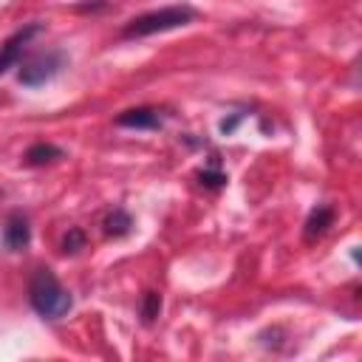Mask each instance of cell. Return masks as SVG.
<instances>
[{"label":"cell","instance_id":"5","mask_svg":"<svg viewBox=\"0 0 362 362\" xmlns=\"http://www.w3.org/2000/svg\"><path fill=\"white\" fill-rule=\"evenodd\" d=\"M31 240V226H28V218L23 212H11L3 223V243L6 249L11 252H23Z\"/></svg>","mask_w":362,"mask_h":362},{"label":"cell","instance_id":"3","mask_svg":"<svg viewBox=\"0 0 362 362\" xmlns=\"http://www.w3.org/2000/svg\"><path fill=\"white\" fill-rule=\"evenodd\" d=\"M62 68V54L59 51H48V54H40L34 59H28L23 68H20V82L28 85V88H37V85H45L51 76H57V71Z\"/></svg>","mask_w":362,"mask_h":362},{"label":"cell","instance_id":"11","mask_svg":"<svg viewBox=\"0 0 362 362\" xmlns=\"http://www.w3.org/2000/svg\"><path fill=\"white\" fill-rule=\"evenodd\" d=\"M82 246H85V232L82 229H68V235L62 240V252L65 255H76Z\"/></svg>","mask_w":362,"mask_h":362},{"label":"cell","instance_id":"10","mask_svg":"<svg viewBox=\"0 0 362 362\" xmlns=\"http://www.w3.org/2000/svg\"><path fill=\"white\" fill-rule=\"evenodd\" d=\"M158 308H161V297L156 291H147L144 300H141V317H144V322H153L158 317Z\"/></svg>","mask_w":362,"mask_h":362},{"label":"cell","instance_id":"1","mask_svg":"<svg viewBox=\"0 0 362 362\" xmlns=\"http://www.w3.org/2000/svg\"><path fill=\"white\" fill-rule=\"evenodd\" d=\"M28 300H31V308L45 320H59L74 305L71 291L62 288V283L48 269H37L34 272V277L28 283Z\"/></svg>","mask_w":362,"mask_h":362},{"label":"cell","instance_id":"2","mask_svg":"<svg viewBox=\"0 0 362 362\" xmlns=\"http://www.w3.org/2000/svg\"><path fill=\"white\" fill-rule=\"evenodd\" d=\"M192 17H195V11L189 6H164V8H156V11L133 17L122 28V37L124 40H141V37H150V34L173 31V28H181V25L192 23Z\"/></svg>","mask_w":362,"mask_h":362},{"label":"cell","instance_id":"7","mask_svg":"<svg viewBox=\"0 0 362 362\" xmlns=\"http://www.w3.org/2000/svg\"><path fill=\"white\" fill-rule=\"evenodd\" d=\"M62 156H65L62 147L48 144V141H37V144H31V147L25 150V164H31V167H42V164L59 161Z\"/></svg>","mask_w":362,"mask_h":362},{"label":"cell","instance_id":"6","mask_svg":"<svg viewBox=\"0 0 362 362\" xmlns=\"http://www.w3.org/2000/svg\"><path fill=\"white\" fill-rule=\"evenodd\" d=\"M116 124L119 127H136V130H153L161 124V116L153 107H130V110L116 116Z\"/></svg>","mask_w":362,"mask_h":362},{"label":"cell","instance_id":"8","mask_svg":"<svg viewBox=\"0 0 362 362\" xmlns=\"http://www.w3.org/2000/svg\"><path fill=\"white\" fill-rule=\"evenodd\" d=\"M331 221H334V209L325 206V204H320L317 209H311V215H308V221H305V238H308V240L320 238V235L331 226Z\"/></svg>","mask_w":362,"mask_h":362},{"label":"cell","instance_id":"12","mask_svg":"<svg viewBox=\"0 0 362 362\" xmlns=\"http://www.w3.org/2000/svg\"><path fill=\"white\" fill-rule=\"evenodd\" d=\"M198 178H201L204 187H223V184H226V175H223V173H209V170H204V173H198Z\"/></svg>","mask_w":362,"mask_h":362},{"label":"cell","instance_id":"13","mask_svg":"<svg viewBox=\"0 0 362 362\" xmlns=\"http://www.w3.org/2000/svg\"><path fill=\"white\" fill-rule=\"evenodd\" d=\"M238 122H240V116H232V119H229V122H226V119H223V122H221V133H232V130H235V124H238Z\"/></svg>","mask_w":362,"mask_h":362},{"label":"cell","instance_id":"4","mask_svg":"<svg viewBox=\"0 0 362 362\" xmlns=\"http://www.w3.org/2000/svg\"><path fill=\"white\" fill-rule=\"evenodd\" d=\"M37 31H40V25H37V23H31V25H25V28L14 31V34L0 45V74H6L8 68H14V65H17V59H20L23 48L28 45V40H31Z\"/></svg>","mask_w":362,"mask_h":362},{"label":"cell","instance_id":"9","mask_svg":"<svg viewBox=\"0 0 362 362\" xmlns=\"http://www.w3.org/2000/svg\"><path fill=\"white\" fill-rule=\"evenodd\" d=\"M130 226H133V218H130L124 209H113V212L105 218V235L119 238V235H127Z\"/></svg>","mask_w":362,"mask_h":362}]
</instances>
